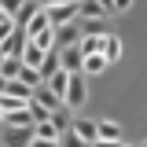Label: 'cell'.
Masks as SVG:
<instances>
[{
    "label": "cell",
    "instance_id": "6",
    "mask_svg": "<svg viewBox=\"0 0 147 147\" xmlns=\"http://www.w3.org/2000/svg\"><path fill=\"white\" fill-rule=\"evenodd\" d=\"M74 136L81 144H99V121H88V118H74Z\"/></svg>",
    "mask_w": 147,
    "mask_h": 147
},
{
    "label": "cell",
    "instance_id": "25",
    "mask_svg": "<svg viewBox=\"0 0 147 147\" xmlns=\"http://www.w3.org/2000/svg\"><path fill=\"white\" fill-rule=\"evenodd\" d=\"M99 4H107V7H110V0H99Z\"/></svg>",
    "mask_w": 147,
    "mask_h": 147
},
{
    "label": "cell",
    "instance_id": "7",
    "mask_svg": "<svg viewBox=\"0 0 147 147\" xmlns=\"http://www.w3.org/2000/svg\"><path fill=\"white\" fill-rule=\"evenodd\" d=\"M81 40V26H77V18L66 22V26H55V44L59 48H66V44H77Z\"/></svg>",
    "mask_w": 147,
    "mask_h": 147
},
{
    "label": "cell",
    "instance_id": "15",
    "mask_svg": "<svg viewBox=\"0 0 147 147\" xmlns=\"http://www.w3.org/2000/svg\"><path fill=\"white\" fill-rule=\"evenodd\" d=\"M103 66H107V55L103 52H88L85 55V74H103Z\"/></svg>",
    "mask_w": 147,
    "mask_h": 147
},
{
    "label": "cell",
    "instance_id": "12",
    "mask_svg": "<svg viewBox=\"0 0 147 147\" xmlns=\"http://www.w3.org/2000/svg\"><path fill=\"white\" fill-rule=\"evenodd\" d=\"M103 55H107V63H118L121 59V37L103 33Z\"/></svg>",
    "mask_w": 147,
    "mask_h": 147
},
{
    "label": "cell",
    "instance_id": "2",
    "mask_svg": "<svg viewBox=\"0 0 147 147\" xmlns=\"http://www.w3.org/2000/svg\"><path fill=\"white\" fill-rule=\"evenodd\" d=\"M85 99H88V88H85V77H81V70H77V74H70V88H66V96H63V103H66L70 110H77Z\"/></svg>",
    "mask_w": 147,
    "mask_h": 147
},
{
    "label": "cell",
    "instance_id": "9",
    "mask_svg": "<svg viewBox=\"0 0 147 147\" xmlns=\"http://www.w3.org/2000/svg\"><path fill=\"white\" fill-rule=\"evenodd\" d=\"M121 136H125V132H121L118 121H110V118L99 121V140H103V144H121Z\"/></svg>",
    "mask_w": 147,
    "mask_h": 147
},
{
    "label": "cell",
    "instance_id": "20",
    "mask_svg": "<svg viewBox=\"0 0 147 147\" xmlns=\"http://www.w3.org/2000/svg\"><path fill=\"white\" fill-rule=\"evenodd\" d=\"M132 0H110V11H129Z\"/></svg>",
    "mask_w": 147,
    "mask_h": 147
},
{
    "label": "cell",
    "instance_id": "5",
    "mask_svg": "<svg viewBox=\"0 0 147 147\" xmlns=\"http://www.w3.org/2000/svg\"><path fill=\"white\" fill-rule=\"evenodd\" d=\"M26 40H30V33H26L22 26H15L11 33H7L4 40H0V52H4V55H22V48H26Z\"/></svg>",
    "mask_w": 147,
    "mask_h": 147
},
{
    "label": "cell",
    "instance_id": "18",
    "mask_svg": "<svg viewBox=\"0 0 147 147\" xmlns=\"http://www.w3.org/2000/svg\"><path fill=\"white\" fill-rule=\"evenodd\" d=\"M18 70H22V55H7V59H4V66H0L4 77H18Z\"/></svg>",
    "mask_w": 147,
    "mask_h": 147
},
{
    "label": "cell",
    "instance_id": "22",
    "mask_svg": "<svg viewBox=\"0 0 147 147\" xmlns=\"http://www.w3.org/2000/svg\"><path fill=\"white\" fill-rule=\"evenodd\" d=\"M40 4H44V7H52V4H63V0H40Z\"/></svg>",
    "mask_w": 147,
    "mask_h": 147
},
{
    "label": "cell",
    "instance_id": "21",
    "mask_svg": "<svg viewBox=\"0 0 147 147\" xmlns=\"http://www.w3.org/2000/svg\"><path fill=\"white\" fill-rule=\"evenodd\" d=\"M11 18H15V15H7V11L0 7V26H4V22H11Z\"/></svg>",
    "mask_w": 147,
    "mask_h": 147
},
{
    "label": "cell",
    "instance_id": "23",
    "mask_svg": "<svg viewBox=\"0 0 147 147\" xmlns=\"http://www.w3.org/2000/svg\"><path fill=\"white\" fill-rule=\"evenodd\" d=\"M4 59H7V55H4V52H0V66H4Z\"/></svg>",
    "mask_w": 147,
    "mask_h": 147
},
{
    "label": "cell",
    "instance_id": "3",
    "mask_svg": "<svg viewBox=\"0 0 147 147\" xmlns=\"http://www.w3.org/2000/svg\"><path fill=\"white\" fill-rule=\"evenodd\" d=\"M33 140L37 144H59L63 140V129L55 125L52 118H40V121H33Z\"/></svg>",
    "mask_w": 147,
    "mask_h": 147
},
{
    "label": "cell",
    "instance_id": "4",
    "mask_svg": "<svg viewBox=\"0 0 147 147\" xmlns=\"http://www.w3.org/2000/svg\"><path fill=\"white\" fill-rule=\"evenodd\" d=\"M59 59H63V70L70 74H85V52H81V44H66V48H59Z\"/></svg>",
    "mask_w": 147,
    "mask_h": 147
},
{
    "label": "cell",
    "instance_id": "14",
    "mask_svg": "<svg viewBox=\"0 0 147 147\" xmlns=\"http://www.w3.org/2000/svg\"><path fill=\"white\" fill-rule=\"evenodd\" d=\"M48 26H52V22H48V11L40 7V11H37L33 18H30V26H26V33H30V37H37V33H44Z\"/></svg>",
    "mask_w": 147,
    "mask_h": 147
},
{
    "label": "cell",
    "instance_id": "19",
    "mask_svg": "<svg viewBox=\"0 0 147 147\" xmlns=\"http://www.w3.org/2000/svg\"><path fill=\"white\" fill-rule=\"evenodd\" d=\"M0 7H4L7 15H18V7H22V0H0Z\"/></svg>",
    "mask_w": 147,
    "mask_h": 147
},
{
    "label": "cell",
    "instance_id": "13",
    "mask_svg": "<svg viewBox=\"0 0 147 147\" xmlns=\"http://www.w3.org/2000/svg\"><path fill=\"white\" fill-rule=\"evenodd\" d=\"M44 81H48L59 96H66V88H70V70H63V66H59V70H55L52 77H44Z\"/></svg>",
    "mask_w": 147,
    "mask_h": 147
},
{
    "label": "cell",
    "instance_id": "8",
    "mask_svg": "<svg viewBox=\"0 0 147 147\" xmlns=\"http://www.w3.org/2000/svg\"><path fill=\"white\" fill-rule=\"evenodd\" d=\"M44 55H48V48H40L37 40H26V48H22V63H26V66H37V70H40Z\"/></svg>",
    "mask_w": 147,
    "mask_h": 147
},
{
    "label": "cell",
    "instance_id": "10",
    "mask_svg": "<svg viewBox=\"0 0 147 147\" xmlns=\"http://www.w3.org/2000/svg\"><path fill=\"white\" fill-rule=\"evenodd\" d=\"M77 7H81V18H107L110 15V7L99 4V0H77Z\"/></svg>",
    "mask_w": 147,
    "mask_h": 147
},
{
    "label": "cell",
    "instance_id": "1",
    "mask_svg": "<svg viewBox=\"0 0 147 147\" xmlns=\"http://www.w3.org/2000/svg\"><path fill=\"white\" fill-rule=\"evenodd\" d=\"M44 11H48V22H52V26H66L74 18H81L77 0H63V4H52V7H44Z\"/></svg>",
    "mask_w": 147,
    "mask_h": 147
},
{
    "label": "cell",
    "instance_id": "11",
    "mask_svg": "<svg viewBox=\"0 0 147 147\" xmlns=\"http://www.w3.org/2000/svg\"><path fill=\"white\" fill-rule=\"evenodd\" d=\"M40 7H44L40 0H22V7H18V15H15V26H22V30H26V26H30V18H33Z\"/></svg>",
    "mask_w": 147,
    "mask_h": 147
},
{
    "label": "cell",
    "instance_id": "17",
    "mask_svg": "<svg viewBox=\"0 0 147 147\" xmlns=\"http://www.w3.org/2000/svg\"><path fill=\"white\" fill-rule=\"evenodd\" d=\"M7 144H30L33 140V129H11L7 125V136H4Z\"/></svg>",
    "mask_w": 147,
    "mask_h": 147
},
{
    "label": "cell",
    "instance_id": "24",
    "mask_svg": "<svg viewBox=\"0 0 147 147\" xmlns=\"http://www.w3.org/2000/svg\"><path fill=\"white\" fill-rule=\"evenodd\" d=\"M4 114H7V110H4V107H0V121H4Z\"/></svg>",
    "mask_w": 147,
    "mask_h": 147
},
{
    "label": "cell",
    "instance_id": "16",
    "mask_svg": "<svg viewBox=\"0 0 147 147\" xmlns=\"http://www.w3.org/2000/svg\"><path fill=\"white\" fill-rule=\"evenodd\" d=\"M81 33L103 37V33H107V18H81Z\"/></svg>",
    "mask_w": 147,
    "mask_h": 147
}]
</instances>
